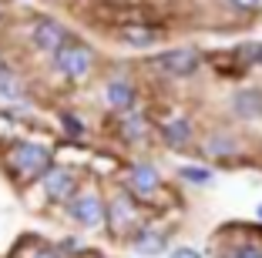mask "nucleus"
Instances as JSON below:
<instances>
[{
  "label": "nucleus",
  "mask_w": 262,
  "mask_h": 258,
  "mask_svg": "<svg viewBox=\"0 0 262 258\" xmlns=\"http://www.w3.org/2000/svg\"><path fill=\"white\" fill-rule=\"evenodd\" d=\"M232 258H262V248L259 245H242V248H235Z\"/></svg>",
  "instance_id": "obj_19"
},
{
  "label": "nucleus",
  "mask_w": 262,
  "mask_h": 258,
  "mask_svg": "<svg viewBox=\"0 0 262 258\" xmlns=\"http://www.w3.org/2000/svg\"><path fill=\"white\" fill-rule=\"evenodd\" d=\"M108 218H111V228L121 231V228H128L131 221H135V208H131L124 198H118L115 205H111V215H104V221H108Z\"/></svg>",
  "instance_id": "obj_10"
},
{
  "label": "nucleus",
  "mask_w": 262,
  "mask_h": 258,
  "mask_svg": "<svg viewBox=\"0 0 262 258\" xmlns=\"http://www.w3.org/2000/svg\"><path fill=\"white\" fill-rule=\"evenodd\" d=\"M61 121H64V131H68V134H71V137H84V124L77 121L74 114H64Z\"/></svg>",
  "instance_id": "obj_17"
},
{
  "label": "nucleus",
  "mask_w": 262,
  "mask_h": 258,
  "mask_svg": "<svg viewBox=\"0 0 262 258\" xmlns=\"http://www.w3.org/2000/svg\"><path fill=\"white\" fill-rule=\"evenodd\" d=\"M178 175L185 178V181H192V184H208V181H212V175H208L205 168H182Z\"/></svg>",
  "instance_id": "obj_15"
},
{
  "label": "nucleus",
  "mask_w": 262,
  "mask_h": 258,
  "mask_svg": "<svg viewBox=\"0 0 262 258\" xmlns=\"http://www.w3.org/2000/svg\"><path fill=\"white\" fill-rule=\"evenodd\" d=\"M4 165L17 181H37L44 175V168L51 165V151L44 145H37V141H17L7 151Z\"/></svg>",
  "instance_id": "obj_1"
},
{
  "label": "nucleus",
  "mask_w": 262,
  "mask_h": 258,
  "mask_svg": "<svg viewBox=\"0 0 262 258\" xmlns=\"http://www.w3.org/2000/svg\"><path fill=\"white\" fill-rule=\"evenodd\" d=\"M27 258H68V255H64L61 248H54V245H37Z\"/></svg>",
  "instance_id": "obj_16"
},
{
  "label": "nucleus",
  "mask_w": 262,
  "mask_h": 258,
  "mask_svg": "<svg viewBox=\"0 0 262 258\" xmlns=\"http://www.w3.org/2000/svg\"><path fill=\"white\" fill-rule=\"evenodd\" d=\"M104 101H108V107H115V111H131V104H135V87H131L128 81H121V77H115V81H108V87H104Z\"/></svg>",
  "instance_id": "obj_7"
},
{
  "label": "nucleus",
  "mask_w": 262,
  "mask_h": 258,
  "mask_svg": "<svg viewBox=\"0 0 262 258\" xmlns=\"http://www.w3.org/2000/svg\"><path fill=\"white\" fill-rule=\"evenodd\" d=\"M124 134L128 137H141V118L138 114H131L128 121H124Z\"/></svg>",
  "instance_id": "obj_18"
},
{
  "label": "nucleus",
  "mask_w": 262,
  "mask_h": 258,
  "mask_svg": "<svg viewBox=\"0 0 262 258\" xmlns=\"http://www.w3.org/2000/svg\"><path fill=\"white\" fill-rule=\"evenodd\" d=\"M135 251H141V255H158V251H165V238L162 231H151V228H145L138 238H135Z\"/></svg>",
  "instance_id": "obj_11"
},
{
  "label": "nucleus",
  "mask_w": 262,
  "mask_h": 258,
  "mask_svg": "<svg viewBox=\"0 0 262 258\" xmlns=\"http://www.w3.org/2000/svg\"><path fill=\"white\" fill-rule=\"evenodd\" d=\"M64 40H68V31H64V24H57L54 17H40L31 27V44L37 47L40 54H54Z\"/></svg>",
  "instance_id": "obj_6"
},
{
  "label": "nucleus",
  "mask_w": 262,
  "mask_h": 258,
  "mask_svg": "<svg viewBox=\"0 0 262 258\" xmlns=\"http://www.w3.org/2000/svg\"><path fill=\"white\" fill-rule=\"evenodd\" d=\"M0 98H7V101H20L24 98V87H20V81L14 77V71L0 74Z\"/></svg>",
  "instance_id": "obj_14"
},
{
  "label": "nucleus",
  "mask_w": 262,
  "mask_h": 258,
  "mask_svg": "<svg viewBox=\"0 0 262 258\" xmlns=\"http://www.w3.org/2000/svg\"><path fill=\"white\" fill-rule=\"evenodd\" d=\"M232 4H235V7H259V0H232Z\"/></svg>",
  "instance_id": "obj_21"
},
{
  "label": "nucleus",
  "mask_w": 262,
  "mask_h": 258,
  "mask_svg": "<svg viewBox=\"0 0 262 258\" xmlns=\"http://www.w3.org/2000/svg\"><path fill=\"white\" fill-rule=\"evenodd\" d=\"M165 137H168V145L185 148V145H188V137H192V131H188L185 121H168V124H165Z\"/></svg>",
  "instance_id": "obj_12"
},
{
  "label": "nucleus",
  "mask_w": 262,
  "mask_h": 258,
  "mask_svg": "<svg viewBox=\"0 0 262 258\" xmlns=\"http://www.w3.org/2000/svg\"><path fill=\"white\" fill-rule=\"evenodd\" d=\"M40 184H44V191H47V198L51 201H68L71 195H74V188H77V178H74V171H68V168H61V165H51L44 168V175H40Z\"/></svg>",
  "instance_id": "obj_4"
},
{
  "label": "nucleus",
  "mask_w": 262,
  "mask_h": 258,
  "mask_svg": "<svg viewBox=\"0 0 262 258\" xmlns=\"http://www.w3.org/2000/svg\"><path fill=\"white\" fill-rule=\"evenodd\" d=\"M0 20H4V10H0Z\"/></svg>",
  "instance_id": "obj_23"
},
{
  "label": "nucleus",
  "mask_w": 262,
  "mask_h": 258,
  "mask_svg": "<svg viewBox=\"0 0 262 258\" xmlns=\"http://www.w3.org/2000/svg\"><path fill=\"white\" fill-rule=\"evenodd\" d=\"M151 67L162 71V74H171V77H185L199 67V51L192 47H182V51H168V54H158L151 57Z\"/></svg>",
  "instance_id": "obj_5"
},
{
  "label": "nucleus",
  "mask_w": 262,
  "mask_h": 258,
  "mask_svg": "<svg viewBox=\"0 0 262 258\" xmlns=\"http://www.w3.org/2000/svg\"><path fill=\"white\" fill-rule=\"evenodd\" d=\"M259 218H262V208H259Z\"/></svg>",
  "instance_id": "obj_24"
},
{
  "label": "nucleus",
  "mask_w": 262,
  "mask_h": 258,
  "mask_svg": "<svg viewBox=\"0 0 262 258\" xmlns=\"http://www.w3.org/2000/svg\"><path fill=\"white\" fill-rule=\"evenodd\" d=\"M131 191L141 195V198L155 195V191H158V171L148 168V165H135L131 168Z\"/></svg>",
  "instance_id": "obj_8"
},
{
  "label": "nucleus",
  "mask_w": 262,
  "mask_h": 258,
  "mask_svg": "<svg viewBox=\"0 0 262 258\" xmlns=\"http://www.w3.org/2000/svg\"><path fill=\"white\" fill-rule=\"evenodd\" d=\"M121 40L131 47H148L158 40V31H151V27H135V24H128V27H121Z\"/></svg>",
  "instance_id": "obj_9"
},
{
  "label": "nucleus",
  "mask_w": 262,
  "mask_h": 258,
  "mask_svg": "<svg viewBox=\"0 0 262 258\" xmlns=\"http://www.w3.org/2000/svg\"><path fill=\"white\" fill-rule=\"evenodd\" d=\"M51 57H54V67L61 71L68 81H84V77L91 74V67H94L91 47L77 44V40H64V44L57 47Z\"/></svg>",
  "instance_id": "obj_2"
},
{
  "label": "nucleus",
  "mask_w": 262,
  "mask_h": 258,
  "mask_svg": "<svg viewBox=\"0 0 262 258\" xmlns=\"http://www.w3.org/2000/svg\"><path fill=\"white\" fill-rule=\"evenodd\" d=\"M235 111L246 114V118H255V114H262V94H239L235 98Z\"/></svg>",
  "instance_id": "obj_13"
},
{
  "label": "nucleus",
  "mask_w": 262,
  "mask_h": 258,
  "mask_svg": "<svg viewBox=\"0 0 262 258\" xmlns=\"http://www.w3.org/2000/svg\"><path fill=\"white\" fill-rule=\"evenodd\" d=\"M171 258H202V251H195V248H175V251H171Z\"/></svg>",
  "instance_id": "obj_20"
},
{
  "label": "nucleus",
  "mask_w": 262,
  "mask_h": 258,
  "mask_svg": "<svg viewBox=\"0 0 262 258\" xmlns=\"http://www.w3.org/2000/svg\"><path fill=\"white\" fill-rule=\"evenodd\" d=\"M7 71L10 67H7V61H4V54H0V74H7Z\"/></svg>",
  "instance_id": "obj_22"
},
{
  "label": "nucleus",
  "mask_w": 262,
  "mask_h": 258,
  "mask_svg": "<svg viewBox=\"0 0 262 258\" xmlns=\"http://www.w3.org/2000/svg\"><path fill=\"white\" fill-rule=\"evenodd\" d=\"M68 215L84 228H101L108 212H104V201L94 191H88V195H71L68 198Z\"/></svg>",
  "instance_id": "obj_3"
}]
</instances>
